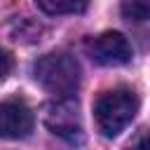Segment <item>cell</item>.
Segmentation results:
<instances>
[{"label": "cell", "instance_id": "9c48e42d", "mask_svg": "<svg viewBox=\"0 0 150 150\" xmlns=\"http://www.w3.org/2000/svg\"><path fill=\"white\" fill-rule=\"evenodd\" d=\"M127 150H150V134H141Z\"/></svg>", "mask_w": 150, "mask_h": 150}, {"label": "cell", "instance_id": "277c9868", "mask_svg": "<svg viewBox=\"0 0 150 150\" xmlns=\"http://www.w3.org/2000/svg\"><path fill=\"white\" fill-rule=\"evenodd\" d=\"M87 52L101 66H124L131 61V45L117 30H108L89 40Z\"/></svg>", "mask_w": 150, "mask_h": 150}, {"label": "cell", "instance_id": "8992f818", "mask_svg": "<svg viewBox=\"0 0 150 150\" xmlns=\"http://www.w3.org/2000/svg\"><path fill=\"white\" fill-rule=\"evenodd\" d=\"M47 14H80L87 9V0H35Z\"/></svg>", "mask_w": 150, "mask_h": 150}, {"label": "cell", "instance_id": "6da1fadb", "mask_svg": "<svg viewBox=\"0 0 150 150\" xmlns=\"http://www.w3.org/2000/svg\"><path fill=\"white\" fill-rule=\"evenodd\" d=\"M138 112V98L131 89L103 91L94 103V120L105 138L120 136Z\"/></svg>", "mask_w": 150, "mask_h": 150}, {"label": "cell", "instance_id": "5b68a950", "mask_svg": "<svg viewBox=\"0 0 150 150\" xmlns=\"http://www.w3.org/2000/svg\"><path fill=\"white\" fill-rule=\"evenodd\" d=\"M33 131V112L19 101L0 103V138H26Z\"/></svg>", "mask_w": 150, "mask_h": 150}, {"label": "cell", "instance_id": "ba28073f", "mask_svg": "<svg viewBox=\"0 0 150 150\" xmlns=\"http://www.w3.org/2000/svg\"><path fill=\"white\" fill-rule=\"evenodd\" d=\"M9 70H12V54L0 49V82L9 75Z\"/></svg>", "mask_w": 150, "mask_h": 150}, {"label": "cell", "instance_id": "3957f363", "mask_svg": "<svg viewBox=\"0 0 150 150\" xmlns=\"http://www.w3.org/2000/svg\"><path fill=\"white\" fill-rule=\"evenodd\" d=\"M45 127L68 141V143H80L82 141V117H80V105L70 96H59L56 101L45 105Z\"/></svg>", "mask_w": 150, "mask_h": 150}, {"label": "cell", "instance_id": "52a82bcc", "mask_svg": "<svg viewBox=\"0 0 150 150\" xmlns=\"http://www.w3.org/2000/svg\"><path fill=\"white\" fill-rule=\"evenodd\" d=\"M122 14L129 21H150V0H124Z\"/></svg>", "mask_w": 150, "mask_h": 150}, {"label": "cell", "instance_id": "7a4b0ae2", "mask_svg": "<svg viewBox=\"0 0 150 150\" xmlns=\"http://www.w3.org/2000/svg\"><path fill=\"white\" fill-rule=\"evenodd\" d=\"M33 77L40 82V87H45L56 98L70 96L80 87V63L75 61V56L66 52L45 54L35 61Z\"/></svg>", "mask_w": 150, "mask_h": 150}]
</instances>
